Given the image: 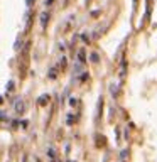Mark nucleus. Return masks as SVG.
Segmentation results:
<instances>
[{
    "label": "nucleus",
    "mask_w": 157,
    "mask_h": 162,
    "mask_svg": "<svg viewBox=\"0 0 157 162\" xmlns=\"http://www.w3.org/2000/svg\"><path fill=\"white\" fill-rule=\"evenodd\" d=\"M47 22H49V14H47V12H42L41 14V27L42 29H46Z\"/></svg>",
    "instance_id": "obj_1"
},
{
    "label": "nucleus",
    "mask_w": 157,
    "mask_h": 162,
    "mask_svg": "<svg viewBox=\"0 0 157 162\" xmlns=\"http://www.w3.org/2000/svg\"><path fill=\"white\" fill-rule=\"evenodd\" d=\"M47 101H49V95H44V96L39 98V105H46Z\"/></svg>",
    "instance_id": "obj_3"
},
{
    "label": "nucleus",
    "mask_w": 157,
    "mask_h": 162,
    "mask_svg": "<svg viewBox=\"0 0 157 162\" xmlns=\"http://www.w3.org/2000/svg\"><path fill=\"white\" fill-rule=\"evenodd\" d=\"M24 110H26L24 101H17V103H15V111H17V113H24Z\"/></svg>",
    "instance_id": "obj_2"
},
{
    "label": "nucleus",
    "mask_w": 157,
    "mask_h": 162,
    "mask_svg": "<svg viewBox=\"0 0 157 162\" xmlns=\"http://www.w3.org/2000/svg\"><path fill=\"white\" fill-rule=\"evenodd\" d=\"M91 61H93V63H96V61H98V58H96V54H91Z\"/></svg>",
    "instance_id": "obj_4"
}]
</instances>
